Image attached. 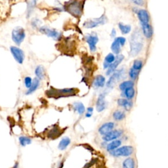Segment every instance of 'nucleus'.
Returning <instances> with one entry per match:
<instances>
[{
	"label": "nucleus",
	"instance_id": "1",
	"mask_svg": "<svg viewBox=\"0 0 168 168\" xmlns=\"http://www.w3.org/2000/svg\"><path fill=\"white\" fill-rule=\"evenodd\" d=\"M77 93L76 89L69 88V89H58L53 87H51L49 89L45 91V95L47 97L57 99L61 97H70V96L76 95Z\"/></svg>",
	"mask_w": 168,
	"mask_h": 168
},
{
	"label": "nucleus",
	"instance_id": "2",
	"mask_svg": "<svg viewBox=\"0 0 168 168\" xmlns=\"http://www.w3.org/2000/svg\"><path fill=\"white\" fill-rule=\"evenodd\" d=\"M141 39V35L139 31L135 32L132 35L131 40L130 42V55L131 56H136L142 50L143 47V44Z\"/></svg>",
	"mask_w": 168,
	"mask_h": 168
},
{
	"label": "nucleus",
	"instance_id": "3",
	"mask_svg": "<svg viewBox=\"0 0 168 168\" xmlns=\"http://www.w3.org/2000/svg\"><path fill=\"white\" fill-rule=\"evenodd\" d=\"M82 3L81 2L76 1L67 2L64 5V9L76 17L80 16L82 13Z\"/></svg>",
	"mask_w": 168,
	"mask_h": 168
},
{
	"label": "nucleus",
	"instance_id": "4",
	"mask_svg": "<svg viewBox=\"0 0 168 168\" xmlns=\"http://www.w3.org/2000/svg\"><path fill=\"white\" fill-rule=\"evenodd\" d=\"M26 37V34L25 29L21 26H17L13 29L12 32V39L15 43L19 45L24 41Z\"/></svg>",
	"mask_w": 168,
	"mask_h": 168
},
{
	"label": "nucleus",
	"instance_id": "5",
	"mask_svg": "<svg viewBox=\"0 0 168 168\" xmlns=\"http://www.w3.org/2000/svg\"><path fill=\"white\" fill-rule=\"evenodd\" d=\"M133 152V148L131 146H124L122 147L118 148L115 151L110 152V154L115 157L124 156L128 157L131 156Z\"/></svg>",
	"mask_w": 168,
	"mask_h": 168
},
{
	"label": "nucleus",
	"instance_id": "6",
	"mask_svg": "<svg viewBox=\"0 0 168 168\" xmlns=\"http://www.w3.org/2000/svg\"><path fill=\"white\" fill-rule=\"evenodd\" d=\"M39 30L41 33H43L47 35L48 37L51 38L55 40H59L61 38V33L58 31L56 30L55 29L50 28L49 27L44 26H41L39 29Z\"/></svg>",
	"mask_w": 168,
	"mask_h": 168
},
{
	"label": "nucleus",
	"instance_id": "7",
	"mask_svg": "<svg viewBox=\"0 0 168 168\" xmlns=\"http://www.w3.org/2000/svg\"><path fill=\"white\" fill-rule=\"evenodd\" d=\"M125 73V71L124 69H120L115 71L112 74L110 79L106 83V86L108 87H112L116 85V83L121 80L123 75Z\"/></svg>",
	"mask_w": 168,
	"mask_h": 168
},
{
	"label": "nucleus",
	"instance_id": "8",
	"mask_svg": "<svg viewBox=\"0 0 168 168\" xmlns=\"http://www.w3.org/2000/svg\"><path fill=\"white\" fill-rule=\"evenodd\" d=\"M10 50L16 61L19 64H22L24 60H25V53H24L23 51L20 48L15 46L11 47Z\"/></svg>",
	"mask_w": 168,
	"mask_h": 168
},
{
	"label": "nucleus",
	"instance_id": "9",
	"mask_svg": "<svg viewBox=\"0 0 168 168\" xmlns=\"http://www.w3.org/2000/svg\"><path fill=\"white\" fill-rule=\"evenodd\" d=\"M122 134V130H114L111 131L109 133H108L105 135L103 136V139L105 141L109 142V141H114L115 139H118L119 137H120Z\"/></svg>",
	"mask_w": 168,
	"mask_h": 168
},
{
	"label": "nucleus",
	"instance_id": "10",
	"mask_svg": "<svg viewBox=\"0 0 168 168\" xmlns=\"http://www.w3.org/2000/svg\"><path fill=\"white\" fill-rule=\"evenodd\" d=\"M124 58V57L122 55H118V57L116 58L114 62L113 63H112L110 67H109V68H108V70L106 72V75H110L112 74H113L114 72L116 71L118 66L120 64V63L123 61Z\"/></svg>",
	"mask_w": 168,
	"mask_h": 168
},
{
	"label": "nucleus",
	"instance_id": "11",
	"mask_svg": "<svg viewBox=\"0 0 168 168\" xmlns=\"http://www.w3.org/2000/svg\"><path fill=\"white\" fill-rule=\"evenodd\" d=\"M86 41L89 44L90 50L91 52L96 51V45L98 43V37L97 35H93L91 34H89L86 35Z\"/></svg>",
	"mask_w": 168,
	"mask_h": 168
},
{
	"label": "nucleus",
	"instance_id": "12",
	"mask_svg": "<svg viewBox=\"0 0 168 168\" xmlns=\"http://www.w3.org/2000/svg\"><path fill=\"white\" fill-rule=\"evenodd\" d=\"M106 106V103L105 101V94H100L98 99L97 100V103H96V109L98 112H102L103 111Z\"/></svg>",
	"mask_w": 168,
	"mask_h": 168
},
{
	"label": "nucleus",
	"instance_id": "13",
	"mask_svg": "<svg viewBox=\"0 0 168 168\" xmlns=\"http://www.w3.org/2000/svg\"><path fill=\"white\" fill-rule=\"evenodd\" d=\"M138 18L141 23V25H146V24H148L150 21V16L148 15V13L144 9L139 10L137 12Z\"/></svg>",
	"mask_w": 168,
	"mask_h": 168
},
{
	"label": "nucleus",
	"instance_id": "14",
	"mask_svg": "<svg viewBox=\"0 0 168 168\" xmlns=\"http://www.w3.org/2000/svg\"><path fill=\"white\" fill-rule=\"evenodd\" d=\"M114 128V124L113 122H107L100 126V128L99 129V132L102 135H105L112 131Z\"/></svg>",
	"mask_w": 168,
	"mask_h": 168
},
{
	"label": "nucleus",
	"instance_id": "15",
	"mask_svg": "<svg viewBox=\"0 0 168 168\" xmlns=\"http://www.w3.org/2000/svg\"><path fill=\"white\" fill-rule=\"evenodd\" d=\"M61 133H62L61 130L58 128V127L55 126V127H53L51 130H49V132H48L47 137L49 138H51V139H54L58 137L61 135Z\"/></svg>",
	"mask_w": 168,
	"mask_h": 168
},
{
	"label": "nucleus",
	"instance_id": "16",
	"mask_svg": "<svg viewBox=\"0 0 168 168\" xmlns=\"http://www.w3.org/2000/svg\"><path fill=\"white\" fill-rule=\"evenodd\" d=\"M142 25V30L143 34L147 38H151L153 34V30L152 26L149 24H146V25Z\"/></svg>",
	"mask_w": 168,
	"mask_h": 168
},
{
	"label": "nucleus",
	"instance_id": "17",
	"mask_svg": "<svg viewBox=\"0 0 168 168\" xmlns=\"http://www.w3.org/2000/svg\"><path fill=\"white\" fill-rule=\"evenodd\" d=\"M35 74L37 78L40 80H44L45 78V68L43 66L40 65L38 66L35 70Z\"/></svg>",
	"mask_w": 168,
	"mask_h": 168
},
{
	"label": "nucleus",
	"instance_id": "18",
	"mask_svg": "<svg viewBox=\"0 0 168 168\" xmlns=\"http://www.w3.org/2000/svg\"><path fill=\"white\" fill-rule=\"evenodd\" d=\"M118 104L120 106L124 107L126 110H129L131 109V108L132 107V106H133V103H132L131 101L127 99H118Z\"/></svg>",
	"mask_w": 168,
	"mask_h": 168
},
{
	"label": "nucleus",
	"instance_id": "19",
	"mask_svg": "<svg viewBox=\"0 0 168 168\" xmlns=\"http://www.w3.org/2000/svg\"><path fill=\"white\" fill-rule=\"evenodd\" d=\"M121 145H122V141L120 140L112 141L111 142H110L109 145H107V151L109 152L115 151L116 149L118 148L119 147H120Z\"/></svg>",
	"mask_w": 168,
	"mask_h": 168
},
{
	"label": "nucleus",
	"instance_id": "20",
	"mask_svg": "<svg viewBox=\"0 0 168 168\" xmlns=\"http://www.w3.org/2000/svg\"><path fill=\"white\" fill-rule=\"evenodd\" d=\"M70 142L71 141H70V138H68L67 137L63 138L61 141H60V142L58 144V149L61 150V151H64V150H65L69 146V145L70 144Z\"/></svg>",
	"mask_w": 168,
	"mask_h": 168
},
{
	"label": "nucleus",
	"instance_id": "21",
	"mask_svg": "<svg viewBox=\"0 0 168 168\" xmlns=\"http://www.w3.org/2000/svg\"><path fill=\"white\" fill-rule=\"evenodd\" d=\"M116 59V57L115 56L113 55L112 53H109V55H108L106 57H105V62H104V64H103V66H104V68L106 69V68H109V67H110V65L114 62Z\"/></svg>",
	"mask_w": 168,
	"mask_h": 168
},
{
	"label": "nucleus",
	"instance_id": "22",
	"mask_svg": "<svg viewBox=\"0 0 168 168\" xmlns=\"http://www.w3.org/2000/svg\"><path fill=\"white\" fill-rule=\"evenodd\" d=\"M39 86H40V80L36 77V78H35L33 80L32 86L28 89V91L26 93V95H30L32 93H34L35 90L38 88Z\"/></svg>",
	"mask_w": 168,
	"mask_h": 168
},
{
	"label": "nucleus",
	"instance_id": "23",
	"mask_svg": "<svg viewBox=\"0 0 168 168\" xmlns=\"http://www.w3.org/2000/svg\"><path fill=\"white\" fill-rule=\"evenodd\" d=\"M105 77L99 75L95 77L94 81V86L97 87H102L105 86Z\"/></svg>",
	"mask_w": 168,
	"mask_h": 168
},
{
	"label": "nucleus",
	"instance_id": "24",
	"mask_svg": "<svg viewBox=\"0 0 168 168\" xmlns=\"http://www.w3.org/2000/svg\"><path fill=\"white\" fill-rule=\"evenodd\" d=\"M123 168H135V163L134 159L131 158H126L122 163Z\"/></svg>",
	"mask_w": 168,
	"mask_h": 168
},
{
	"label": "nucleus",
	"instance_id": "25",
	"mask_svg": "<svg viewBox=\"0 0 168 168\" xmlns=\"http://www.w3.org/2000/svg\"><path fill=\"white\" fill-rule=\"evenodd\" d=\"M120 46L121 45H120V44H119L118 40H117V38H116L114 40V41H113V43L112 44V45H111V49H112V52L118 55L119 52H120V50H121Z\"/></svg>",
	"mask_w": 168,
	"mask_h": 168
},
{
	"label": "nucleus",
	"instance_id": "26",
	"mask_svg": "<svg viewBox=\"0 0 168 168\" xmlns=\"http://www.w3.org/2000/svg\"><path fill=\"white\" fill-rule=\"evenodd\" d=\"M73 106H74V109L78 112L80 115L83 114L86 110L85 106H84V105L82 103H80V102H77V103H74Z\"/></svg>",
	"mask_w": 168,
	"mask_h": 168
},
{
	"label": "nucleus",
	"instance_id": "27",
	"mask_svg": "<svg viewBox=\"0 0 168 168\" xmlns=\"http://www.w3.org/2000/svg\"><path fill=\"white\" fill-rule=\"evenodd\" d=\"M134 83L132 81H125L122 82L120 85H119V89H120L122 91H125L126 89H128L131 87H133Z\"/></svg>",
	"mask_w": 168,
	"mask_h": 168
},
{
	"label": "nucleus",
	"instance_id": "28",
	"mask_svg": "<svg viewBox=\"0 0 168 168\" xmlns=\"http://www.w3.org/2000/svg\"><path fill=\"white\" fill-rule=\"evenodd\" d=\"M27 17H30L32 13L34 8L35 7L36 5V2L35 1H30L27 2Z\"/></svg>",
	"mask_w": 168,
	"mask_h": 168
},
{
	"label": "nucleus",
	"instance_id": "29",
	"mask_svg": "<svg viewBox=\"0 0 168 168\" xmlns=\"http://www.w3.org/2000/svg\"><path fill=\"white\" fill-rule=\"evenodd\" d=\"M19 142L20 145L22 147H25L26 145H30L32 143V140L30 139L29 137H25V136H21L19 138Z\"/></svg>",
	"mask_w": 168,
	"mask_h": 168
},
{
	"label": "nucleus",
	"instance_id": "30",
	"mask_svg": "<svg viewBox=\"0 0 168 168\" xmlns=\"http://www.w3.org/2000/svg\"><path fill=\"white\" fill-rule=\"evenodd\" d=\"M98 25H99V23L96 19L93 21H87L83 24V26L87 28H93Z\"/></svg>",
	"mask_w": 168,
	"mask_h": 168
},
{
	"label": "nucleus",
	"instance_id": "31",
	"mask_svg": "<svg viewBox=\"0 0 168 168\" xmlns=\"http://www.w3.org/2000/svg\"><path fill=\"white\" fill-rule=\"evenodd\" d=\"M113 118L117 121H121L125 118V114L120 110H116L113 114Z\"/></svg>",
	"mask_w": 168,
	"mask_h": 168
},
{
	"label": "nucleus",
	"instance_id": "32",
	"mask_svg": "<svg viewBox=\"0 0 168 168\" xmlns=\"http://www.w3.org/2000/svg\"><path fill=\"white\" fill-rule=\"evenodd\" d=\"M118 26H119V28L120 29L122 33L124 34H128L131 30V26L125 25H124V24H122V23H119Z\"/></svg>",
	"mask_w": 168,
	"mask_h": 168
},
{
	"label": "nucleus",
	"instance_id": "33",
	"mask_svg": "<svg viewBox=\"0 0 168 168\" xmlns=\"http://www.w3.org/2000/svg\"><path fill=\"white\" fill-rule=\"evenodd\" d=\"M135 89L133 87H131L124 91V95L128 99H131L134 97L135 96Z\"/></svg>",
	"mask_w": 168,
	"mask_h": 168
},
{
	"label": "nucleus",
	"instance_id": "34",
	"mask_svg": "<svg viewBox=\"0 0 168 168\" xmlns=\"http://www.w3.org/2000/svg\"><path fill=\"white\" fill-rule=\"evenodd\" d=\"M142 67V62L141 60H135L133 62L132 68H133L137 71H140Z\"/></svg>",
	"mask_w": 168,
	"mask_h": 168
},
{
	"label": "nucleus",
	"instance_id": "35",
	"mask_svg": "<svg viewBox=\"0 0 168 168\" xmlns=\"http://www.w3.org/2000/svg\"><path fill=\"white\" fill-rule=\"evenodd\" d=\"M139 71H137L133 68H131L130 70H129V75L130 76V77L131 79L133 80H135L138 75H139Z\"/></svg>",
	"mask_w": 168,
	"mask_h": 168
},
{
	"label": "nucleus",
	"instance_id": "36",
	"mask_svg": "<svg viewBox=\"0 0 168 168\" xmlns=\"http://www.w3.org/2000/svg\"><path fill=\"white\" fill-rule=\"evenodd\" d=\"M41 24V21L40 19H37V18H34V19H32V20L31 21V25L34 28H38L39 26H40Z\"/></svg>",
	"mask_w": 168,
	"mask_h": 168
},
{
	"label": "nucleus",
	"instance_id": "37",
	"mask_svg": "<svg viewBox=\"0 0 168 168\" xmlns=\"http://www.w3.org/2000/svg\"><path fill=\"white\" fill-rule=\"evenodd\" d=\"M32 82L33 81L30 77H26L25 78V84L26 87H27L28 89L30 87L32 86Z\"/></svg>",
	"mask_w": 168,
	"mask_h": 168
},
{
	"label": "nucleus",
	"instance_id": "38",
	"mask_svg": "<svg viewBox=\"0 0 168 168\" xmlns=\"http://www.w3.org/2000/svg\"><path fill=\"white\" fill-rule=\"evenodd\" d=\"M117 40H118L120 45L123 46V45H125V41H126V40H125V38H124V37H118V38H117Z\"/></svg>",
	"mask_w": 168,
	"mask_h": 168
},
{
	"label": "nucleus",
	"instance_id": "39",
	"mask_svg": "<svg viewBox=\"0 0 168 168\" xmlns=\"http://www.w3.org/2000/svg\"><path fill=\"white\" fill-rule=\"evenodd\" d=\"M133 3H135V4H137L138 5H142L143 3H144V2L143 1H139V0H138V1H133Z\"/></svg>",
	"mask_w": 168,
	"mask_h": 168
},
{
	"label": "nucleus",
	"instance_id": "40",
	"mask_svg": "<svg viewBox=\"0 0 168 168\" xmlns=\"http://www.w3.org/2000/svg\"><path fill=\"white\" fill-rule=\"evenodd\" d=\"M116 34V30L115 29H112V32H111V36L112 38H114L115 35Z\"/></svg>",
	"mask_w": 168,
	"mask_h": 168
},
{
	"label": "nucleus",
	"instance_id": "41",
	"mask_svg": "<svg viewBox=\"0 0 168 168\" xmlns=\"http://www.w3.org/2000/svg\"><path fill=\"white\" fill-rule=\"evenodd\" d=\"M87 113H89V114H92L93 111V109L92 107H89L88 109H87Z\"/></svg>",
	"mask_w": 168,
	"mask_h": 168
},
{
	"label": "nucleus",
	"instance_id": "42",
	"mask_svg": "<svg viewBox=\"0 0 168 168\" xmlns=\"http://www.w3.org/2000/svg\"><path fill=\"white\" fill-rule=\"evenodd\" d=\"M13 168H19V163H15V164L14 165V166L13 167Z\"/></svg>",
	"mask_w": 168,
	"mask_h": 168
},
{
	"label": "nucleus",
	"instance_id": "43",
	"mask_svg": "<svg viewBox=\"0 0 168 168\" xmlns=\"http://www.w3.org/2000/svg\"><path fill=\"white\" fill-rule=\"evenodd\" d=\"M86 116V117H88V118H89V117H91V114H89V113H87Z\"/></svg>",
	"mask_w": 168,
	"mask_h": 168
}]
</instances>
